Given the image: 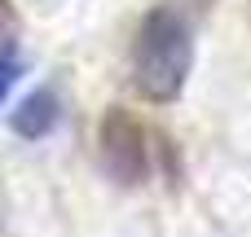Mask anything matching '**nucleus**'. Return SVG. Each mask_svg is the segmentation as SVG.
Returning a JSON list of instances; mask_svg holds the SVG:
<instances>
[{
    "mask_svg": "<svg viewBox=\"0 0 251 237\" xmlns=\"http://www.w3.org/2000/svg\"><path fill=\"white\" fill-rule=\"evenodd\" d=\"M13 31H18V13H13V4H9V0H0V44H4Z\"/></svg>",
    "mask_w": 251,
    "mask_h": 237,
    "instance_id": "obj_5",
    "label": "nucleus"
},
{
    "mask_svg": "<svg viewBox=\"0 0 251 237\" xmlns=\"http://www.w3.org/2000/svg\"><path fill=\"white\" fill-rule=\"evenodd\" d=\"M57 119H62V97H57V88H35V92H26V97L18 101V110L9 114V128H13V136H22V141H44V136L57 128Z\"/></svg>",
    "mask_w": 251,
    "mask_h": 237,
    "instance_id": "obj_3",
    "label": "nucleus"
},
{
    "mask_svg": "<svg viewBox=\"0 0 251 237\" xmlns=\"http://www.w3.org/2000/svg\"><path fill=\"white\" fill-rule=\"evenodd\" d=\"M194 70V26L176 4H154L132 40V88L154 101L172 106L185 92V79Z\"/></svg>",
    "mask_w": 251,
    "mask_h": 237,
    "instance_id": "obj_1",
    "label": "nucleus"
},
{
    "mask_svg": "<svg viewBox=\"0 0 251 237\" xmlns=\"http://www.w3.org/2000/svg\"><path fill=\"white\" fill-rule=\"evenodd\" d=\"M18 75H22V57L9 53V48H0V106H4V97H9V88L18 84Z\"/></svg>",
    "mask_w": 251,
    "mask_h": 237,
    "instance_id": "obj_4",
    "label": "nucleus"
},
{
    "mask_svg": "<svg viewBox=\"0 0 251 237\" xmlns=\"http://www.w3.org/2000/svg\"><path fill=\"white\" fill-rule=\"evenodd\" d=\"M97 158H101V172L115 185H124V189L146 185V176H150V132H146V123L124 106H110L101 114V128H97Z\"/></svg>",
    "mask_w": 251,
    "mask_h": 237,
    "instance_id": "obj_2",
    "label": "nucleus"
}]
</instances>
